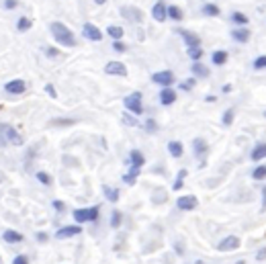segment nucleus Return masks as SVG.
Listing matches in <instances>:
<instances>
[{"instance_id": "obj_12", "label": "nucleus", "mask_w": 266, "mask_h": 264, "mask_svg": "<svg viewBox=\"0 0 266 264\" xmlns=\"http://www.w3.org/2000/svg\"><path fill=\"white\" fill-rule=\"evenodd\" d=\"M176 33L183 37V41L187 43V47H201V37L197 33L189 31V29H176Z\"/></svg>"}, {"instance_id": "obj_30", "label": "nucleus", "mask_w": 266, "mask_h": 264, "mask_svg": "<svg viewBox=\"0 0 266 264\" xmlns=\"http://www.w3.org/2000/svg\"><path fill=\"white\" fill-rule=\"evenodd\" d=\"M219 7L217 5H203V15H207V17H219Z\"/></svg>"}, {"instance_id": "obj_1", "label": "nucleus", "mask_w": 266, "mask_h": 264, "mask_svg": "<svg viewBox=\"0 0 266 264\" xmlns=\"http://www.w3.org/2000/svg\"><path fill=\"white\" fill-rule=\"evenodd\" d=\"M49 31H51V35H53V39H55L57 45H62V47H76L78 41H76L74 33L70 31L64 23H60V21L51 23L49 25Z\"/></svg>"}, {"instance_id": "obj_55", "label": "nucleus", "mask_w": 266, "mask_h": 264, "mask_svg": "<svg viewBox=\"0 0 266 264\" xmlns=\"http://www.w3.org/2000/svg\"><path fill=\"white\" fill-rule=\"evenodd\" d=\"M221 93H223V95H227V93H231V86H229V84H223V88H221Z\"/></svg>"}, {"instance_id": "obj_4", "label": "nucleus", "mask_w": 266, "mask_h": 264, "mask_svg": "<svg viewBox=\"0 0 266 264\" xmlns=\"http://www.w3.org/2000/svg\"><path fill=\"white\" fill-rule=\"evenodd\" d=\"M82 233V225H78V223H72V225H64V227H60L55 231V240H68V238H76V236H80Z\"/></svg>"}, {"instance_id": "obj_60", "label": "nucleus", "mask_w": 266, "mask_h": 264, "mask_svg": "<svg viewBox=\"0 0 266 264\" xmlns=\"http://www.w3.org/2000/svg\"><path fill=\"white\" fill-rule=\"evenodd\" d=\"M0 264H5V262H3V258H0Z\"/></svg>"}, {"instance_id": "obj_38", "label": "nucleus", "mask_w": 266, "mask_h": 264, "mask_svg": "<svg viewBox=\"0 0 266 264\" xmlns=\"http://www.w3.org/2000/svg\"><path fill=\"white\" fill-rule=\"evenodd\" d=\"M51 207H53L55 213H64L66 211V203L60 201V199H55V201H51Z\"/></svg>"}, {"instance_id": "obj_33", "label": "nucleus", "mask_w": 266, "mask_h": 264, "mask_svg": "<svg viewBox=\"0 0 266 264\" xmlns=\"http://www.w3.org/2000/svg\"><path fill=\"white\" fill-rule=\"evenodd\" d=\"M233 117H235V111H233V109H227V111L221 115V123H223L225 127H229V125L233 123Z\"/></svg>"}, {"instance_id": "obj_5", "label": "nucleus", "mask_w": 266, "mask_h": 264, "mask_svg": "<svg viewBox=\"0 0 266 264\" xmlns=\"http://www.w3.org/2000/svg\"><path fill=\"white\" fill-rule=\"evenodd\" d=\"M242 246V240L238 236H225L217 242V250L219 252H233V250H238Z\"/></svg>"}, {"instance_id": "obj_44", "label": "nucleus", "mask_w": 266, "mask_h": 264, "mask_svg": "<svg viewBox=\"0 0 266 264\" xmlns=\"http://www.w3.org/2000/svg\"><path fill=\"white\" fill-rule=\"evenodd\" d=\"M113 49L119 51V53H123V51H127V45L123 41H113Z\"/></svg>"}, {"instance_id": "obj_32", "label": "nucleus", "mask_w": 266, "mask_h": 264, "mask_svg": "<svg viewBox=\"0 0 266 264\" xmlns=\"http://www.w3.org/2000/svg\"><path fill=\"white\" fill-rule=\"evenodd\" d=\"M35 179L41 183V185H45V187H49L51 183H53V179L47 174V172H43V170H39V172H35Z\"/></svg>"}, {"instance_id": "obj_40", "label": "nucleus", "mask_w": 266, "mask_h": 264, "mask_svg": "<svg viewBox=\"0 0 266 264\" xmlns=\"http://www.w3.org/2000/svg\"><path fill=\"white\" fill-rule=\"evenodd\" d=\"M174 254H176V256H185V254H187V246H185V242H179V240L174 242Z\"/></svg>"}, {"instance_id": "obj_14", "label": "nucleus", "mask_w": 266, "mask_h": 264, "mask_svg": "<svg viewBox=\"0 0 266 264\" xmlns=\"http://www.w3.org/2000/svg\"><path fill=\"white\" fill-rule=\"evenodd\" d=\"M105 74H109V76H121V78H125L127 76V66L123 64V62H109L107 66H105Z\"/></svg>"}, {"instance_id": "obj_18", "label": "nucleus", "mask_w": 266, "mask_h": 264, "mask_svg": "<svg viewBox=\"0 0 266 264\" xmlns=\"http://www.w3.org/2000/svg\"><path fill=\"white\" fill-rule=\"evenodd\" d=\"M231 39L235 43H248L250 41V31L246 27H235L233 31H231Z\"/></svg>"}, {"instance_id": "obj_16", "label": "nucleus", "mask_w": 266, "mask_h": 264, "mask_svg": "<svg viewBox=\"0 0 266 264\" xmlns=\"http://www.w3.org/2000/svg\"><path fill=\"white\" fill-rule=\"evenodd\" d=\"M158 101H160V105H164V107L174 105V103H176V91H174L172 86H170V88H162L160 95H158Z\"/></svg>"}, {"instance_id": "obj_36", "label": "nucleus", "mask_w": 266, "mask_h": 264, "mask_svg": "<svg viewBox=\"0 0 266 264\" xmlns=\"http://www.w3.org/2000/svg\"><path fill=\"white\" fill-rule=\"evenodd\" d=\"M195 84H197V78L193 76V78H189V80L181 82V91H185V93H191L193 88H195Z\"/></svg>"}, {"instance_id": "obj_52", "label": "nucleus", "mask_w": 266, "mask_h": 264, "mask_svg": "<svg viewBox=\"0 0 266 264\" xmlns=\"http://www.w3.org/2000/svg\"><path fill=\"white\" fill-rule=\"evenodd\" d=\"M183 187H185V181H183V179H176L174 185H172V191H181Z\"/></svg>"}, {"instance_id": "obj_35", "label": "nucleus", "mask_w": 266, "mask_h": 264, "mask_svg": "<svg viewBox=\"0 0 266 264\" xmlns=\"http://www.w3.org/2000/svg\"><path fill=\"white\" fill-rule=\"evenodd\" d=\"M123 123H125V125H129V127H137V125H139L137 117H135V115H131V113H127V111L123 113Z\"/></svg>"}, {"instance_id": "obj_45", "label": "nucleus", "mask_w": 266, "mask_h": 264, "mask_svg": "<svg viewBox=\"0 0 266 264\" xmlns=\"http://www.w3.org/2000/svg\"><path fill=\"white\" fill-rule=\"evenodd\" d=\"M45 55H47V57H51V60H53V57H57V55H60V49H57V47H45Z\"/></svg>"}, {"instance_id": "obj_19", "label": "nucleus", "mask_w": 266, "mask_h": 264, "mask_svg": "<svg viewBox=\"0 0 266 264\" xmlns=\"http://www.w3.org/2000/svg\"><path fill=\"white\" fill-rule=\"evenodd\" d=\"M168 154H170L172 158H183V154H185V145H183L179 139L168 141Z\"/></svg>"}, {"instance_id": "obj_51", "label": "nucleus", "mask_w": 266, "mask_h": 264, "mask_svg": "<svg viewBox=\"0 0 266 264\" xmlns=\"http://www.w3.org/2000/svg\"><path fill=\"white\" fill-rule=\"evenodd\" d=\"M123 183L129 185V187H133L137 183V179H133V176H129V174H123Z\"/></svg>"}, {"instance_id": "obj_47", "label": "nucleus", "mask_w": 266, "mask_h": 264, "mask_svg": "<svg viewBox=\"0 0 266 264\" xmlns=\"http://www.w3.org/2000/svg\"><path fill=\"white\" fill-rule=\"evenodd\" d=\"M7 11H13V9H17L19 7V3H17V0H5V5H3Z\"/></svg>"}, {"instance_id": "obj_11", "label": "nucleus", "mask_w": 266, "mask_h": 264, "mask_svg": "<svg viewBox=\"0 0 266 264\" xmlns=\"http://www.w3.org/2000/svg\"><path fill=\"white\" fill-rule=\"evenodd\" d=\"M27 91V82L21 80V78H15V80H9L5 84V93L7 95H23Z\"/></svg>"}, {"instance_id": "obj_56", "label": "nucleus", "mask_w": 266, "mask_h": 264, "mask_svg": "<svg viewBox=\"0 0 266 264\" xmlns=\"http://www.w3.org/2000/svg\"><path fill=\"white\" fill-rule=\"evenodd\" d=\"M205 101H207V103H215V101H217V99H215V97H213V95H207V97H205Z\"/></svg>"}, {"instance_id": "obj_15", "label": "nucleus", "mask_w": 266, "mask_h": 264, "mask_svg": "<svg viewBox=\"0 0 266 264\" xmlns=\"http://www.w3.org/2000/svg\"><path fill=\"white\" fill-rule=\"evenodd\" d=\"M152 17L158 21V23H164L168 19V5L164 3V0H158V3L154 5L152 9Z\"/></svg>"}, {"instance_id": "obj_43", "label": "nucleus", "mask_w": 266, "mask_h": 264, "mask_svg": "<svg viewBox=\"0 0 266 264\" xmlns=\"http://www.w3.org/2000/svg\"><path fill=\"white\" fill-rule=\"evenodd\" d=\"M35 240H37V244H45L49 240V233L47 231H37L35 233Z\"/></svg>"}, {"instance_id": "obj_58", "label": "nucleus", "mask_w": 266, "mask_h": 264, "mask_svg": "<svg viewBox=\"0 0 266 264\" xmlns=\"http://www.w3.org/2000/svg\"><path fill=\"white\" fill-rule=\"evenodd\" d=\"M235 264H246V260H238V262H235Z\"/></svg>"}, {"instance_id": "obj_37", "label": "nucleus", "mask_w": 266, "mask_h": 264, "mask_svg": "<svg viewBox=\"0 0 266 264\" xmlns=\"http://www.w3.org/2000/svg\"><path fill=\"white\" fill-rule=\"evenodd\" d=\"M7 123H0V148H7L9 141H7Z\"/></svg>"}, {"instance_id": "obj_29", "label": "nucleus", "mask_w": 266, "mask_h": 264, "mask_svg": "<svg viewBox=\"0 0 266 264\" xmlns=\"http://www.w3.org/2000/svg\"><path fill=\"white\" fill-rule=\"evenodd\" d=\"M252 179L254 181H264L266 179V164H260L252 170Z\"/></svg>"}, {"instance_id": "obj_26", "label": "nucleus", "mask_w": 266, "mask_h": 264, "mask_svg": "<svg viewBox=\"0 0 266 264\" xmlns=\"http://www.w3.org/2000/svg\"><path fill=\"white\" fill-rule=\"evenodd\" d=\"M109 225H111L113 229H119V227L123 225V213L117 211V209H113L111 215H109Z\"/></svg>"}, {"instance_id": "obj_7", "label": "nucleus", "mask_w": 266, "mask_h": 264, "mask_svg": "<svg viewBox=\"0 0 266 264\" xmlns=\"http://www.w3.org/2000/svg\"><path fill=\"white\" fill-rule=\"evenodd\" d=\"M152 82L162 86V88H170L174 84V74L170 70H160V72H154L152 74Z\"/></svg>"}, {"instance_id": "obj_21", "label": "nucleus", "mask_w": 266, "mask_h": 264, "mask_svg": "<svg viewBox=\"0 0 266 264\" xmlns=\"http://www.w3.org/2000/svg\"><path fill=\"white\" fill-rule=\"evenodd\" d=\"M227 60H229V53H227L225 49H217V51L211 53V62H213V66H225Z\"/></svg>"}, {"instance_id": "obj_59", "label": "nucleus", "mask_w": 266, "mask_h": 264, "mask_svg": "<svg viewBox=\"0 0 266 264\" xmlns=\"http://www.w3.org/2000/svg\"><path fill=\"white\" fill-rule=\"evenodd\" d=\"M0 183H3V174H0Z\"/></svg>"}, {"instance_id": "obj_17", "label": "nucleus", "mask_w": 266, "mask_h": 264, "mask_svg": "<svg viewBox=\"0 0 266 264\" xmlns=\"http://www.w3.org/2000/svg\"><path fill=\"white\" fill-rule=\"evenodd\" d=\"M264 158H266V141H258L250 152V160L252 162H262Z\"/></svg>"}, {"instance_id": "obj_28", "label": "nucleus", "mask_w": 266, "mask_h": 264, "mask_svg": "<svg viewBox=\"0 0 266 264\" xmlns=\"http://www.w3.org/2000/svg\"><path fill=\"white\" fill-rule=\"evenodd\" d=\"M33 27V21L29 19V17H21L19 21H17V31H21V33H25V31H29V29Z\"/></svg>"}, {"instance_id": "obj_42", "label": "nucleus", "mask_w": 266, "mask_h": 264, "mask_svg": "<svg viewBox=\"0 0 266 264\" xmlns=\"http://www.w3.org/2000/svg\"><path fill=\"white\" fill-rule=\"evenodd\" d=\"M13 264H31V260H29L27 254H17V256L13 258Z\"/></svg>"}, {"instance_id": "obj_53", "label": "nucleus", "mask_w": 266, "mask_h": 264, "mask_svg": "<svg viewBox=\"0 0 266 264\" xmlns=\"http://www.w3.org/2000/svg\"><path fill=\"white\" fill-rule=\"evenodd\" d=\"M262 209H266V185L262 187Z\"/></svg>"}, {"instance_id": "obj_57", "label": "nucleus", "mask_w": 266, "mask_h": 264, "mask_svg": "<svg viewBox=\"0 0 266 264\" xmlns=\"http://www.w3.org/2000/svg\"><path fill=\"white\" fill-rule=\"evenodd\" d=\"M105 3H107V0H95V5H99V7H101V5H105Z\"/></svg>"}, {"instance_id": "obj_41", "label": "nucleus", "mask_w": 266, "mask_h": 264, "mask_svg": "<svg viewBox=\"0 0 266 264\" xmlns=\"http://www.w3.org/2000/svg\"><path fill=\"white\" fill-rule=\"evenodd\" d=\"M143 129H145L147 133H156V131H158V123H156V119H147L145 125H143Z\"/></svg>"}, {"instance_id": "obj_50", "label": "nucleus", "mask_w": 266, "mask_h": 264, "mask_svg": "<svg viewBox=\"0 0 266 264\" xmlns=\"http://www.w3.org/2000/svg\"><path fill=\"white\" fill-rule=\"evenodd\" d=\"M51 123H53V125H72L74 119H53Z\"/></svg>"}, {"instance_id": "obj_6", "label": "nucleus", "mask_w": 266, "mask_h": 264, "mask_svg": "<svg viewBox=\"0 0 266 264\" xmlns=\"http://www.w3.org/2000/svg\"><path fill=\"white\" fill-rule=\"evenodd\" d=\"M193 152H195V158H199L201 160V166H203L207 154H209V143H207L203 137H195L193 139Z\"/></svg>"}, {"instance_id": "obj_54", "label": "nucleus", "mask_w": 266, "mask_h": 264, "mask_svg": "<svg viewBox=\"0 0 266 264\" xmlns=\"http://www.w3.org/2000/svg\"><path fill=\"white\" fill-rule=\"evenodd\" d=\"M187 174H189V170H181L179 174H176V179H183V181H185V179H187Z\"/></svg>"}, {"instance_id": "obj_23", "label": "nucleus", "mask_w": 266, "mask_h": 264, "mask_svg": "<svg viewBox=\"0 0 266 264\" xmlns=\"http://www.w3.org/2000/svg\"><path fill=\"white\" fill-rule=\"evenodd\" d=\"M107 35H109L113 41H121L123 35H125V31H123V27H119V25H109V27H107Z\"/></svg>"}, {"instance_id": "obj_48", "label": "nucleus", "mask_w": 266, "mask_h": 264, "mask_svg": "<svg viewBox=\"0 0 266 264\" xmlns=\"http://www.w3.org/2000/svg\"><path fill=\"white\" fill-rule=\"evenodd\" d=\"M45 93L51 97V99H57V93H55V88H53V84H45Z\"/></svg>"}, {"instance_id": "obj_3", "label": "nucleus", "mask_w": 266, "mask_h": 264, "mask_svg": "<svg viewBox=\"0 0 266 264\" xmlns=\"http://www.w3.org/2000/svg\"><path fill=\"white\" fill-rule=\"evenodd\" d=\"M123 107H125V111L127 113H131V115H141L143 113V97H141V93H131V95H127L125 99H123Z\"/></svg>"}, {"instance_id": "obj_20", "label": "nucleus", "mask_w": 266, "mask_h": 264, "mask_svg": "<svg viewBox=\"0 0 266 264\" xmlns=\"http://www.w3.org/2000/svg\"><path fill=\"white\" fill-rule=\"evenodd\" d=\"M103 195H105V199H107L109 203H117V201H119V197H121L119 189H115V187H111V185H103Z\"/></svg>"}, {"instance_id": "obj_9", "label": "nucleus", "mask_w": 266, "mask_h": 264, "mask_svg": "<svg viewBox=\"0 0 266 264\" xmlns=\"http://www.w3.org/2000/svg\"><path fill=\"white\" fill-rule=\"evenodd\" d=\"M0 240H3L5 244H9V246H15V244H23L25 236L17 229H5L3 233H0Z\"/></svg>"}, {"instance_id": "obj_8", "label": "nucleus", "mask_w": 266, "mask_h": 264, "mask_svg": "<svg viewBox=\"0 0 266 264\" xmlns=\"http://www.w3.org/2000/svg\"><path fill=\"white\" fill-rule=\"evenodd\" d=\"M82 35L88 41H103V31L97 25H93V23H84L82 25Z\"/></svg>"}, {"instance_id": "obj_49", "label": "nucleus", "mask_w": 266, "mask_h": 264, "mask_svg": "<svg viewBox=\"0 0 266 264\" xmlns=\"http://www.w3.org/2000/svg\"><path fill=\"white\" fill-rule=\"evenodd\" d=\"M256 260H258V262L266 260V246H264V248H260V250H256Z\"/></svg>"}, {"instance_id": "obj_25", "label": "nucleus", "mask_w": 266, "mask_h": 264, "mask_svg": "<svg viewBox=\"0 0 266 264\" xmlns=\"http://www.w3.org/2000/svg\"><path fill=\"white\" fill-rule=\"evenodd\" d=\"M191 72H193L195 78H207V76H209V68H207L205 64H201V62H193Z\"/></svg>"}, {"instance_id": "obj_13", "label": "nucleus", "mask_w": 266, "mask_h": 264, "mask_svg": "<svg viewBox=\"0 0 266 264\" xmlns=\"http://www.w3.org/2000/svg\"><path fill=\"white\" fill-rule=\"evenodd\" d=\"M121 17L125 19V21H131V23H141L143 21V13L139 11V9H135V7H121Z\"/></svg>"}, {"instance_id": "obj_61", "label": "nucleus", "mask_w": 266, "mask_h": 264, "mask_svg": "<svg viewBox=\"0 0 266 264\" xmlns=\"http://www.w3.org/2000/svg\"><path fill=\"white\" fill-rule=\"evenodd\" d=\"M264 119H266V111H264Z\"/></svg>"}, {"instance_id": "obj_27", "label": "nucleus", "mask_w": 266, "mask_h": 264, "mask_svg": "<svg viewBox=\"0 0 266 264\" xmlns=\"http://www.w3.org/2000/svg\"><path fill=\"white\" fill-rule=\"evenodd\" d=\"M229 21H231L233 25H238V27H246V25H248V17H246L244 13H240V11L231 13V15H229Z\"/></svg>"}, {"instance_id": "obj_31", "label": "nucleus", "mask_w": 266, "mask_h": 264, "mask_svg": "<svg viewBox=\"0 0 266 264\" xmlns=\"http://www.w3.org/2000/svg\"><path fill=\"white\" fill-rule=\"evenodd\" d=\"M168 19H172V21H183V11H181L179 7L170 5V7H168Z\"/></svg>"}, {"instance_id": "obj_34", "label": "nucleus", "mask_w": 266, "mask_h": 264, "mask_svg": "<svg viewBox=\"0 0 266 264\" xmlns=\"http://www.w3.org/2000/svg\"><path fill=\"white\" fill-rule=\"evenodd\" d=\"M189 57L193 62H201V57H203V47H189Z\"/></svg>"}, {"instance_id": "obj_46", "label": "nucleus", "mask_w": 266, "mask_h": 264, "mask_svg": "<svg viewBox=\"0 0 266 264\" xmlns=\"http://www.w3.org/2000/svg\"><path fill=\"white\" fill-rule=\"evenodd\" d=\"M127 174H129V176H133V179H137V176L141 174V168H137V166H129Z\"/></svg>"}, {"instance_id": "obj_39", "label": "nucleus", "mask_w": 266, "mask_h": 264, "mask_svg": "<svg viewBox=\"0 0 266 264\" xmlns=\"http://www.w3.org/2000/svg\"><path fill=\"white\" fill-rule=\"evenodd\" d=\"M252 66H254V70H266V55H258Z\"/></svg>"}, {"instance_id": "obj_2", "label": "nucleus", "mask_w": 266, "mask_h": 264, "mask_svg": "<svg viewBox=\"0 0 266 264\" xmlns=\"http://www.w3.org/2000/svg\"><path fill=\"white\" fill-rule=\"evenodd\" d=\"M72 217L78 225L82 223H97L99 217H101V207L99 205H93V207H82V209H74L72 211Z\"/></svg>"}, {"instance_id": "obj_10", "label": "nucleus", "mask_w": 266, "mask_h": 264, "mask_svg": "<svg viewBox=\"0 0 266 264\" xmlns=\"http://www.w3.org/2000/svg\"><path fill=\"white\" fill-rule=\"evenodd\" d=\"M197 205H199V199L195 195H183V197H179V201H176V207L181 211H195Z\"/></svg>"}, {"instance_id": "obj_24", "label": "nucleus", "mask_w": 266, "mask_h": 264, "mask_svg": "<svg viewBox=\"0 0 266 264\" xmlns=\"http://www.w3.org/2000/svg\"><path fill=\"white\" fill-rule=\"evenodd\" d=\"M127 162H129V166H137V168H141V166L145 164V156H143L139 150H131Z\"/></svg>"}, {"instance_id": "obj_22", "label": "nucleus", "mask_w": 266, "mask_h": 264, "mask_svg": "<svg viewBox=\"0 0 266 264\" xmlns=\"http://www.w3.org/2000/svg\"><path fill=\"white\" fill-rule=\"evenodd\" d=\"M7 141H9V145H23V135L15 129V127H7Z\"/></svg>"}]
</instances>
